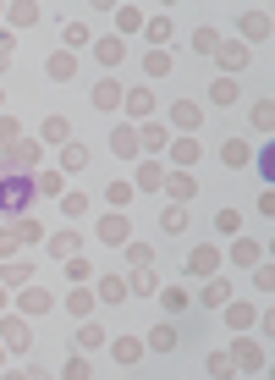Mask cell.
Here are the masks:
<instances>
[{
	"instance_id": "19",
	"label": "cell",
	"mask_w": 275,
	"mask_h": 380,
	"mask_svg": "<svg viewBox=\"0 0 275 380\" xmlns=\"http://www.w3.org/2000/svg\"><path fill=\"white\" fill-rule=\"evenodd\" d=\"M94 105H99V110H116V105H122V88H116V83H99V88H94Z\"/></svg>"
},
{
	"instance_id": "46",
	"label": "cell",
	"mask_w": 275,
	"mask_h": 380,
	"mask_svg": "<svg viewBox=\"0 0 275 380\" xmlns=\"http://www.w3.org/2000/svg\"><path fill=\"white\" fill-rule=\"evenodd\" d=\"M0 370H6V353H0Z\"/></svg>"
},
{
	"instance_id": "30",
	"label": "cell",
	"mask_w": 275,
	"mask_h": 380,
	"mask_svg": "<svg viewBox=\"0 0 275 380\" xmlns=\"http://www.w3.org/2000/svg\"><path fill=\"white\" fill-rule=\"evenodd\" d=\"M105 199H110V204H133V182H110Z\"/></svg>"
},
{
	"instance_id": "39",
	"label": "cell",
	"mask_w": 275,
	"mask_h": 380,
	"mask_svg": "<svg viewBox=\"0 0 275 380\" xmlns=\"http://www.w3.org/2000/svg\"><path fill=\"white\" fill-rule=\"evenodd\" d=\"M61 375L83 380V375H94V370H88V358H77V353H72V358H67V370H61Z\"/></svg>"
},
{
	"instance_id": "1",
	"label": "cell",
	"mask_w": 275,
	"mask_h": 380,
	"mask_svg": "<svg viewBox=\"0 0 275 380\" xmlns=\"http://www.w3.org/2000/svg\"><path fill=\"white\" fill-rule=\"evenodd\" d=\"M50 193H61V176H39V144H11L0 154V221L33 215Z\"/></svg>"
},
{
	"instance_id": "23",
	"label": "cell",
	"mask_w": 275,
	"mask_h": 380,
	"mask_svg": "<svg viewBox=\"0 0 275 380\" xmlns=\"http://www.w3.org/2000/svg\"><path fill=\"white\" fill-rule=\"evenodd\" d=\"M99 237H105L110 248H122V242H127V221H116V215H110V221L99 226Z\"/></svg>"
},
{
	"instance_id": "35",
	"label": "cell",
	"mask_w": 275,
	"mask_h": 380,
	"mask_svg": "<svg viewBox=\"0 0 275 380\" xmlns=\"http://www.w3.org/2000/svg\"><path fill=\"white\" fill-rule=\"evenodd\" d=\"M149 39L165 44V39H171V17H154V22H149Z\"/></svg>"
},
{
	"instance_id": "13",
	"label": "cell",
	"mask_w": 275,
	"mask_h": 380,
	"mask_svg": "<svg viewBox=\"0 0 275 380\" xmlns=\"http://www.w3.org/2000/svg\"><path fill=\"white\" fill-rule=\"evenodd\" d=\"M160 226L171 231V237H176V231H188V210H182V204H165V210H160Z\"/></svg>"
},
{
	"instance_id": "31",
	"label": "cell",
	"mask_w": 275,
	"mask_h": 380,
	"mask_svg": "<svg viewBox=\"0 0 275 380\" xmlns=\"http://www.w3.org/2000/svg\"><path fill=\"white\" fill-rule=\"evenodd\" d=\"M61 165H67V171H83V165H88V149H83V144H67V160H61Z\"/></svg>"
},
{
	"instance_id": "20",
	"label": "cell",
	"mask_w": 275,
	"mask_h": 380,
	"mask_svg": "<svg viewBox=\"0 0 275 380\" xmlns=\"http://www.w3.org/2000/svg\"><path fill=\"white\" fill-rule=\"evenodd\" d=\"M50 77H56V83H67V77H77V61H72L67 50H61V56H50Z\"/></svg>"
},
{
	"instance_id": "18",
	"label": "cell",
	"mask_w": 275,
	"mask_h": 380,
	"mask_svg": "<svg viewBox=\"0 0 275 380\" xmlns=\"http://www.w3.org/2000/svg\"><path fill=\"white\" fill-rule=\"evenodd\" d=\"M99 298H105V304H122V298H127V281H122V276H99Z\"/></svg>"
},
{
	"instance_id": "17",
	"label": "cell",
	"mask_w": 275,
	"mask_h": 380,
	"mask_svg": "<svg viewBox=\"0 0 275 380\" xmlns=\"http://www.w3.org/2000/svg\"><path fill=\"white\" fill-rule=\"evenodd\" d=\"M215 56H220L226 72H242V67H248V50H242V44H226V50H215Z\"/></svg>"
},
{
	"instance_id": "43",
	"label": "cell",
	"mask_w": 275,
	"mask_h": 380,
	"mask_svg": "<svg viewBox=\"0 0 275 380\" xmlns=\"http://www.w3.org/2000/svg\"><path fill=\"white\" fill-rule=\"evenodd\" d=\"M28 281V265H6V287H22Z\"/></svg>"
},
{
	"instance_id": "22",
	"label": "cell",
	"mask_w": 275,
	"mask_h": 380,
	"mask_svg": "<svg viewBox=\"0 0 275 380\" xmlns=\"http://www.w3.org/2000/svg\"><path fill=\"white\" fill-rule=\"evenodd\" d=\"M193 50H199V56H215V50H220V33H215V28H199V33H193Z\"/></svg>"
},
{
	"instance_id": "3",
	"label": "cell",
	"mask_w": 275,
	"mask_h": 380,
	"mask_svg": "<svg viewBox=\"0 0 275 380\" xmlns=\"http://www.w3.org/2000/svg\"><path fill=\"white\" fill-rule=\"evenodd\" d=\"M110 154H116V160H133V154H143V144L133 138V127H116V133H110Z\"/></svg>"
},
{
	"instance_id": "36",
	"label": "cell",
	"mask_w": 275,
	"mask_h": 380,
	"mask_svg": "<svg viewBox=\"0 0 275 380\" xmlns=\"http://www.w3.org/2000/svg\"><path fill=\"white\" fill-rule=\"evenodd\" d=\"M116 61H122V44L105 39V44H99V67H116Z\"/></svg>"
},
{
	"instance_id": "5",
	"label": "cell",
	"mask_w": 275,
	"mask_h": 380,
	"mask_svg": "<svg viewBox=\"0 0 275 380\" xmlns=\"http://www.w3.org/2000/svg\"><path fill=\"white\" fill-rule=\"evenodd\" d=\"M209 105H220V110L237 105V83H231V77H215V83H209Z\"/></svg>"
},
{
	"instance_id": "26",
	"label": "cell",
	"mask_w": 275,
	"mask_h": 380,
	"mask_svg": "<svg viewBox=\"0 0 275 380\" xmlns=\"http://www.w3.org/2000/svg\"><path fill=\"white\" fill-rule=\"evenodd\" d=\"M204 370H209L215 380H220V375H237V370H231V353H209V358H204Z\"/></svg>"
},
{
	"instance_id": "6",
	"label": "cell",
	"mask_w": 275,
	"mask_h": 380,
	"mask_svg": "<svg viewBox=\"0 0 275 380\" xmlns=\"http://www.w3.org/2000/svg\"><path fill=\"white\" fill-rule=\"evenodd\" d=\"M0 336H6V347H17V353H22V347H28V342H33V336H28V325H22V320H0Z\"/></svg>"
},
{
	"instance_id": "12",
	"label": "cell",
	"mask_w": 275,
	"mask_h": 380,
	"mask_svg": "<svg viewBox=\"0 0 275 380\" xmlns=\"http://www.w3.org/2000/svg\"><path fill=\"white\" fill-rule=\"evenodd\" d=\"M231 364H242V370H265V353H259L253 342H237V353H231Z\"/></svg>"
},
{
	"instance_id": "15",
	"label": "cell",
	"mask_w": 275,
	"mask_h": 380,
	"mask_svg": "<svg viewBox=\"0 0 275 380\" xmlns=\"http://www.w3.org/2000/svg\"><path fill=\"white\" fill-rule=\"evenodd\" d=\"M44 248H50L56 259H72V254H77V237H72V231H56V237H44Z\"/></svg>"
},
{
	"instance_id": "29",
	"label": "cell",
	"mask_w": 275,
	"mask_h": 380,
	"mask_svg": "<svg viewBox=\"0 0 275 380\" xmlns=\"http://www.w3.org/2000/svg\"><path fill=\"white\" fill-rule=\"evenodd\" d=\"M176 127L193 133V127H199V105H176Z\"/></svg>"
},
{
	"instance_id": "24",
	"label": "cell",
	"mask_w": 275,
	"mask_h": 380,
	"mask_svg": "<svg viewBox=\"0 0 275 380\" xmlns=\"http://www.w3.org/2000/svg\"><path fill=\"white\" fill-rule=\"evenodd\" d=\"M77 347H88V353L105 347V331H99V325H77Z\"/></svg>"
},
{
	"instance_id": "38",
	"label": "cell",
	"mask_w": 275,
	"mask_h": 380,
	"mask_svg": "<svg viewBox=\"0 0 275 380\" xmlns=\"http://www.w3.org/2000/svg\"><path fill=\"white\" fill-rule=\"evenodd\" d=\"M171 154H176L182 165H193V160H199V144H193V138H182V144H176V149H171Z\"/></svg>"
},
{
	"instance_id": "28",
	"label": "cell",
	"mask_w": 275,
	"mask_h": 380,
	"mask_svg": "<svg viewBox=\"0 0 275 380\" xmlns=\"http://www.w3.org/2000/svg\"><path fill=\"white\" fill-rule=\"evenodd\" d=\"M160 304L171 308V314H182V308H188V292H182V287H165V292H160Z\"/></svg>"
},
{
	"instance_id": "44",
	"label": "cell",
	"mask_w": 275,
	"mask_h": 380,
	"mask_svg": "<svg viewBox=\"0 0 275 380\" xmlns=\"http://www.w3.org/2000/svg\"><path fill=\"white\" fill-rule=\"evenodd\" d=\"M11 144H17V127H11V122H0V154L11 149Z\"/></svg>"
},
{
	"instance_id": "14",
	"label": "cell",
	"mask_w": 275,
	"mask_h": 380,
	"mask_svg": "<svg viewBox=\"0 0 275 380\" xmlns=\"http://www.w3.org/2000/svg\"><path fill=\"white\" fill-rule=\"evenodd\" d=\"M122 105H127L133 116H149V110H154V94H149V88H133V94H122Z\"/></svg>"
},
{
	"instance_id": "41",
	"label": "cell",
	"mask_w": 275,
	"mask_h": 380,
	"mask_svg": "<svg viewBox=\"0 0 275 380\" xmlns=\"http://www.w3.org/2000/svg\"><path fill=\"white\" fill-rule=\"evenodd\" d=\"M138 144H149V149H160V144H165V127H143V138H138Z\"/></svg>"
},
{
	"instance_id": "34",
	"label": "cell",
	"mask_w": 275,
	"mask_h": 380,
	"mask_svg": "<svg viewBox=\"0 0 275 380\" xmlns=\"http://www.w3.org/2000/svg\"><path fill=\"white\" fill-rule=\"evenodd\" d=\"M11 22H17V28H33V22H39V6H17Z\"/></svg>"
},
{
	"instance_id": "47",
	"label": "cell",
	"mask_w": 275,
	"mask_h": 380,
	"mask_svg": "<svg viewBox=\"0 0 275 380\" xmlns=\"http://www.w3.org/2000/svg\"><path fill=\"white\" fill-rule=\"evenodd\" d=\"M0 105H6V94H0Z\"/></svg>"
},
{
	"instance_id": "48",
	"label": "cell",
	"mask_w": 275,
	"mask_h": 380,
	"mask_svg": "<svg viewBox=\"0 0 275 380\" xmlns=\"http://www.w3.org/2000/svg\"><path fill=\"white\" fill-rule=\"evenodd\" d=\"M0 304H6V292H0Z\"/></svg>"
},
{
	"instance_id": "42",
	"label": "cell",
	"mask_w": 275,
	"mask_h": 380,
	"mask_svg": "<svg viewBox=\"0 0 275 380\" xmlns=\"http://www.w3.org/2000/svg\"><path fill=\"white\" fill-rule=\"evenodd\" d=\"M259 259V242H237V265H253Z\"/></svg>"
},
{
	"instance_id": "8",
	"label": "cell",
	"mask_w": 275,
	"mask_h": 380,
	"mask_svg": "<svg viewBox=\"0 0 275 380\" xmlns=\"http://www.w3.org/2000/svg\"><path fill=\"white\" fill-rule=\"evenodd\" d=\"M110 353H116V364H138L143 358V342L138 336H122V342H110Z\"/></svg>"
},
{
	"instance_id": "2",
	"label": "cell",
	"mask_w": 275,
	"mask_h": 380,
	"mask_svg": "<svg viewBox=\"0 0 275 380\" xmlns=\"http://www.w3.org/2000/svg\"><path fill=\"white\" fill-rule=\"evenodd\" d=\"M28 242H44V226H39L33 215L0 221V259H11V254H17V248H28Z\"/></svg>"
},
{
	"instance_id": "33",
	"label": "cell",
	"mask_w": 275,
	"mask_h": 380,
	"mask_svg": "<svg viewBox=\"0 0 275 380\" xmlns=\"http://www.w3.org/2000/svg\"><path fill=\"white\" fill-rule=\"evenodd\" d=\"M143 67H149V77H165V72H171V56H165V50H154Z\"/></svg>"
},
{
	"instance_id": "10",
	"label": "cell",
	"mask_w": 275,
	"mask_h": 380,
	"mask_svg": "<svg viewBox=\"0 0 275 380\" xmlns=\"http://www.w3.org/2000/svg\"><path fill=\"white\" fill-rule=\"evenodd\" d=\"M242 33L248 39H270V11H248L242 17Z\"/></svg>"
},
{
	"instance_id": "11",
	"label": "cell",
	"mask_w": 275,
	"mask_h": 380,
	"mask_svg": "<svg viewBox=\"0 0 275 380\" xmlns=\"http://www.w3.org/2000/svg\"><path fill=\"white\" fill-rule=\"evenodd\" d=\"M165 193H171V199H176V204H188V199H193V193H199V188H193V176H188V171H176V176H171V182H165Z\"/></svg>"
},
{
	"instance_id": "16",
	"label": "cell",
	"mask_w": 275,
	"mask_h": 380,
	"mask_svg": "<svg viewBox=\"0 0 275 380\" xmlns=\"http://www.w3.org/2000/svg\"><path fill=\"white\" fill-rule=\"evenodd\" d=\"M215 265H220V254H215V248H193V259H188V270H193V276H209Z\"/></svg>"
},
{
	"instance_id": "25",
	"label": "cell",
	"mask_w": 275,
	"mask_h": 380,
	"mask_svg": "<svg viewBox=\"0 0 275 380\" xmlns=\"http://www.w3.org/2000/svg\"><path fill=\"white\" fill-rule=\"evenodd\" d=\"M259 133H270V122H275V110H270V99H253V116H248Z\"/></svg>"
},
{
	"instance_id": "27",
	"label": "cell",
	"mask_w": 275,
	"mask_h": 380,
	"mask_svg": "<svg viewBox=\"0 0 275 380\" xmlns=\"http://www.w3.org/2000/svg\"><path fill=\"white\" fill-rule=\"evenodd\" d=\"M133 292H138V298H154V292H160V281H154L149 270H138V276H133Z\"/></svg>"
},
{
	"instance_id": "21",
	"label": "cell",
	"mask_w": 275,
	"mask_h": 380,
	"mask_svg": "<svg viewBox=\"0 0 275 380\" xmlns=\"http://www.w3.org/2000/svg\"><path fill=\"white\" fill-rule=\"evenodd\" d=\"M116 28H122V33H138V28H143V11H138V6H122V11H116Z\"/></svg>"
},
{
	"instance_id": "45",
	"label": "cell",
	"mask_w": 275,
	"mask_h": 380,
	"mask_svg": "<svg viewBox=\"0 0 275 380\" xmlns=\"http://www.w3.org/2000/svg\"><path fill=\"white\" fill-rule=\"evenodd\" d=\"M6 61H11V33H0V72H6Z\"/></svg>"
},
{
	"instance_id": "32",
	"label": "cell",
	"mask_w": 275,
	"mask_h": 380,
	"mask_svg": "<svg viewBox=\"0 0 275 380\" xmlns=\"http://www.w3.org/2000/svg\"><path fill=\"white\" fill-rule=\"evenodd\" d=\"M67 122H61V116H50V122H44V138H50V144H67Z\"/></svg>"
},
{
	"instance_id": "7",
	"label": "cell",
	"mask_w": 275,
	"mask_h": 380,
	"mask_svg": "<svg viewBox=\"0 0 275 380\" xmlns=\"http://www.w3.org/2000/svg\"><path fill=\"white\" fill-rule=\"evenodd\" d=\"M176 342H182V336H176L171 325H154V331H149V353H176Z\"/></svg>"
},
{
	"instance_id": "9",
	"label": "cell",
	"mask_w": 275,
	"mask_h": 380,
	"mask_svg": "<svg viewBox=\"0 0 275 380\" xmlns=\"http://www.w3.org/2000/svg\"><path fill=\"white\" fill-rule=\"evenodd\" d=\"M199 304H204V308H220V304H231V281H209L204 292H199Z\"/></svg>"
},
{
	"instance_id": "4",
	"label": "cell",
	"mask_w": 275,
	"mask_h": 380,
	"mask_svg": "<svg viewBox=\"0 0 275 380\" xmlns=\"http://www.w3.org/2000/svg\"><path fill=\"white\" fill-rule=\"evenodd\" d=\"M220 160H226L231 171H242V165H248L253 154H248V144H242V138H226V144H220Z\"/></svg>"
},
{
	"instance_id": "37",
	"label": "cell",
	"mask_w": 275,
	"mask_h": 380,
	"mask_svg": "<svg viewBox=\"0 0 275 380\" xmlns=\"http://www.w3.org/2000/svg\"><path fill=\"white\" fill-rule=\"evenodd\" d=\"M242 226V215H237V210H220V215H215V231H237Z\"/></svg>"
},
{
	"instance_id": "40",
	"label": "cell",
	"mask_w": 275,
	"mask_h": 380,
	"mask_svg": "<svg viewBox=\"0 0 275 380\" xmlns=\"http://www.w3.org/2000/svg\"><path fill=\"white\" fill-rule=\"evenodd\" d=\"M67 308H72V314H88V287H77V292L67 298Z\"/></svg>"
}]
</instances>
